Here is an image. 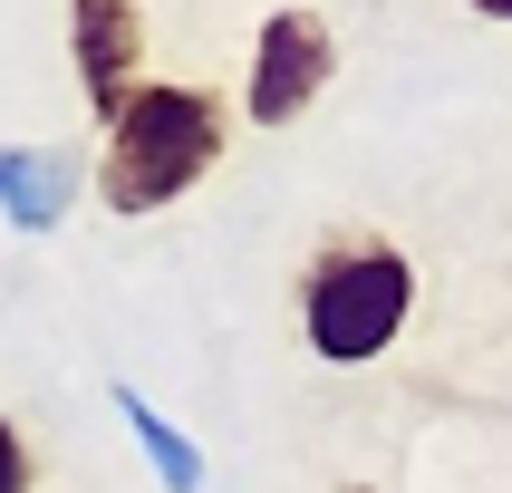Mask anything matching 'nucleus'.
<instances>
[{"label":"nucleus","instance_id":"obj_1","mask_svg":"<svg viewBox=\"0 0 512 493\" xmlns=\"http://www.w3.org/2000/svg\"><path fill=\"white\" fill-rule=\"evenodd\" d=\"M232 145V107L213 87H184V78H145L126 107L107 116V155H97V203L107 213H165L223 165Z\"/></svg>","mask_w":512,"mask_h":493},{"label":"nucleus","instance_id":"obj_2","mask_svg":"<svg viewBox=\"0 0 512 493\" xmlns=\"http://www.w3.org/2000/svg\"><path fill=\"white\" fill-rule=\"evenodd\" d=\"M416 319V261L377 232H329L300 271V339L319 368H368Z\"/></svg>","mask_w":512,"mask_h":493},{"label":"nucleus","instance_id":"obj_6","mask_svg":"<svg viewBox=\"0 0 512 493\" xmlns=\"http://www.w3.org/2000/svg\"><path fill=\"white\" fill-rule=\"evenodd\" d=\"M107 406H116V426L136 435V455L155 464V484H165V493H203V484H213L203 445H194L184 426H174V416H165L155 397H145V387H107Z\"/></svg>","mask_w":512,"mask_h":493},{"label":"nucleus","instance_id":"obj_5","mask_svg":"<svg viewBox=\"0 0 512 493\" xmlns=\"http://www.w3.org/2000/svg\"><path fill=\"white\" fill-rule=\"evenodd\" d=\"M78 203V155L68 145H0V223L10 232H58Z\"/></svg>","mask_w":512,"mask_h":493},{"label":"nucleus","instance_id":"obj_4","mask_svg":"<svg viewBox=\"0 0 512 493\" xmlns=\"http://www.w3.org/2000/svg\"><path fill=\"white\" fill-rule=\"evenodd\" d=\"M68 58H78V87L97 126H107L126 97H136V68H145V10L136 0H68Z\"/></svg>","mask_w":512,"mask_h":493},{"label":"nucleus","instance_id":"obj_7","mask_svg":"<svg viewBox=\"0 0 512 493\" xmlns=\"http://www.w3.org/2000/svg\"><path fill=\"white\" fill-rule=\"evenodd\" d=\"M39 484V464H29V435H20V416H0V493H29Z\"/></svg>","mask_w":512,"mask_h":493},{"label":"nucleus","instance_id":"obj_9","mask_svg":"<svg viewBox=\"0 0 512 493\" xmlns=\"http://www.w3.org/2000/svg\"><path fill=\"white\" fill-rule=\"evenodd\" d=\"M329 493H377V484H329Z\"/></svg>","mask_w":512,"mask_h":493},{"label":"nucleus","instance_id":"obj_3","mask_svg":"<svg viewBox=\"0 0 512 493\" xmlns=\"http://www.w3.org/2000/svg\"><path fill=\"white\" fill-rule=\"evenodd\" d=\"M339 78V39L319 10H271L252 39V78H242V116L252 126H290V116H310Z\"/></svg>","mask_w":512,"mask_h":493},{"label":"nucleus","instance_id":"obj_8","mask_svg":"<svg viewBox=\"0 0 512 493\" xmlns=\"http://www.w3.org/2000/svg\"><path fill=\"white\" fill-rule=\"evenodd\" d=\"M464 10H474V20H512V0H464Z\"/></svg>","mask_w":512,"mask_h":493}]
</instances>
